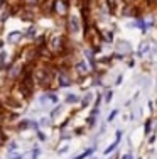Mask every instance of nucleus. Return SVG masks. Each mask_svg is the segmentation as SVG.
<instances>
[{
  "label": "nucleus",
  "mask_w": 157,
  "mask_h": 159,
  "mask_svg": "<svg viewBox=\"0 0 157 159\" xmlns=\"http://www.w3.org/2000/svg\"><path fill=\"white\" fill-rule=\"evenodd\" d=\"M3 7H5V0H0V10H2Z\"/></svg>",
  "instance_id": "obj_35"
},
{
  "label": "nucleus",
  "mask_w": 157,
  "mask_h": 159,
  "mask_svg": "<svg viewBox=\"0 0 157 159\" xmlns=\"http://www.w3.org/2000/svg\"><path fill=\"white\" fill-rule=\"evenodd\" d=\"M74 71L78 73V76H80V78H88V75H89V64L85 61V59H78V61L74 63Z\"/></svg>",
  "instance_id": "obj_6"
},
{
  "label": "nucleus",
  "mask_w": 157,
  "mask_h": 159,
  "mask_svg": "<svg viewBox=\"0 0 157 159\" xmlns=\"http://www.w3.org/2000/svg\"><path fill=\"white\" fill-rule=\"evenodd\" d=\"M91 98H93V95L91 93H86L83 98H81V108H85V107H88L89 103H91Z\"/></svg>",
  "instance_id": "obj_17"
},
{
  "label": "nucleus",
  "mask_w": 157,
  "mask_h": 159,
  "mask_svg": "<svg viewBox=\"0 0 157 159\" xmlns=\"http://www.w3.org/2000/svg\"><path fill=\"white\" fill-rule=\"evenodd\" d=\"M86 122H88V129H93V127H95V124H96V119H95V117H88Z\"/></svg>",
  "instance_id": "obj_28"
},
{
  "label": "nucleus",
  "mask_w": 157,
  "mask_h": 159,
  "mask_svg": "<svg viewBox=\"0 0 157 159\" xmlns=\"http://www.w3.org/2000/svg\"><path fill=\"white\" fill-rule=\"evenodd\" d=\"M5 146H7V149H9V152H14V151H17V142H7Z\"/></svg>",
  "instance_id": "obj_25"
},
{
  "label": "nucleus",
  "mask_w": 157,
  "mask_h": 159,
  "mask_svg": "<svg viewBox=\"0 0 157 159\" xmlns=\"http://www.w3.org/2000/svg\"><path fill=\"white\" fill-rule=\"evenodd\" d=\"M24 64L22 63H14L12 68L9 70V80H17L19 76H22V73H24Z\"/></svg>",
  "instance_id": "obj_7"
},
{
  "label": "nucleus",
  "mask_w": 157,
  "mask_h": 159,
  "mask_svg": "<svg viewBox=\"0 0 157 159\" xmlns=\"http://www.w3.org/2000/svg\"><path fill=\"white\" fill-rule=\"evenodd\" d=\"M56 73H58V71L52 66H49V64H41V66L34 71V81L37 85L47 88L52 83V80H56Z\"/></svg>",
  "instance_id": "obj_1"
},
{
  "label": "nucleus",
  "mask_w": 157,
  "mask_h": 159,
  "mask_svg": "<svg viewBox=\"0 0 157 159\" xmlns=\"http://www.w3.org/2000/svg\"><path fill=\"white\" fill-rule=\"evenodd\" d=\"M155 129H157V120H155Z\"/></svg>",
  "instance_id": "obj_37"
},
{
  "label": "nucleus",
  "mask_w": 157,
  "mask_h": 159,
  "mask_svg": "<svg viewBox=\"0 0 157 159\" xmlns=\"http://www.w3.org/2000/svg\"><path fill=\"white\" fill-rule=\"evenodd\" d=\"M56 81H58L59 88H68V86H71L73 80H71V76H69V73H68L66 68H59L58 73H56Z\"/></svg>",
  "instance_id": "obj_4"
},
{
  "label": "nucleus",
  "mask_w": 157,
  "mask_h": 159,
  "mask_svg": "<svg viewBox=\"0 0 157 159\" xmlns=\"http://www.w3.org/2000/svg\"><path fill=\"white\" fill-rule=\"evenodd\" d=\"M133 25H137V27H139V29H140V31L144 32V34L147 32V22H145V19L142 17V16L135 19V22H133Z\"/></svg>",
  "instance_id": "obj_11"
},
{
  "label": "nucleus",
  "mask_w": 157,
  "mask_h": 159,
  "mask_svg": "<svg viewBox=\"0 0 157 159\" xmlns=\"http://www.w3.org/2000/svg\"><path fill=\"white\" fill-rule=\"evenodd\" d=\"M78 102H80L78 95H74V93H68V95H66V103L73 105V103H78Z\"/></svg>",
  "instance_id": "obj_18"
},
{
  "label": "nucleus",
  "mask_w": 157,
  "mask_h": 159,
  "mask_svg": "<svg viewBox=\"0 0 157 159\" xmlns=\"http://www.w3.org/2000/svg\"><path fill=\"white\" fill-rule=\"evenodd\" d=\"M100 100H102V93H98V95H96V100H95V108H98V107H100Z\"/></svg>",
  "instance_id": "obj_31"
},
{
  "label": "nucleus",
  "mask_w": 157,
  "mask_h": 159,
  "mask_svg": "<svg viewBox=\"0 0 157 159\" xmlns=\"http://www.w3.org/2000/svg\"><path fill=\"white\" fill-rule=\"evenodd\" d=\"M68 149H69V146H68V144H64V146L58 147V149H56V152H58L59 156H61V154H64V152H66V151H68Z\"/></svg>",
  "instance_id": "obj_27"
},
{
  "label": "nucleus",
  "mask_w": 157,
  "mask_h": 159,
  "mask_svg": "<svg viewBox=\"0 0 157 159\" xmlns=\"http://www.w3.org/2000/svg\"><path fill=\"white\" fill-rule=\"evenodd\" d=\"M81 27H83V22L78 16H68V32L71 34H78L81 32Z\"/></svg>",
  "instance_id": "obj_5"
},
{
  "label": "nucleus",
  "mask_w": 157,
  "mask_h": 159,
  "mask_svg": "<svg viewBox=\"0 0 157 159\" xmlns=\"http://www.w3.org/2000/svg\"><path fill=\"white\" fill-rule=\"evenodd\" d=\"M3 51V41H0V52Z\"/></svg>",
  "instance_id": "obj_36"
},
{
  "label": "nucleus",
  "mask_w": 157,
  "mask_h": 159,
  "mask_svg": "<svg viewBox=\"0 0 157 159\" xmlns=\"http://www.w3.org/2000/svg\"><path fill=\"white\" fill-rule=\"evenodd\" d=\"M122 159H135V157H133V154H132V152H129V154H123Z\"/></svg>",
  "instance_id": "obj_33"
},
{
  "label": "nucleus",
  "mask_w": 157,
  "mask_h": 159,
  "mask_svg": "<svg viewBox=\"0 0 157 159\" xmlns=\"http://www.w3.org/2000/svg\"><path fill=\"white\" fill-rule=\"evenodd\" d=\"M24 5L25 7H37V5H41V0H24Z\"/></svg>",
  "instance_id": "obj_20"
},
{
  "label": "nucleus",
  "mask_w": 157,
  "mask_h": 159,
  "mask_svg": "<svg viewBox=\"0 0 157 159\" xmlns=\"http://www.w3.org/2000/svg\"><path fill=\"white\" fill-rule=\"evenodd\" d=\"M155 139H157V135H155V134H150V137H149V144L152 146V144L155 142Z\"/></svg>",
  "instance_id": "obj_32"
},
{
  "label": "nucleus",
  "mask_w": 157,
  "mask_h": 159,
  "mask_svg": "<svg viewBox=\"0 0 157 159\" xmlns=\"http://www.w3.org/2000/svg\"><path fill=\"white\" fill-rule=\"evenodd\" d=\"M95 149H96L95 146H93V147H88V149H85L83 152L80 154V156H76V157H73V159H86V157H89L93 152H95Z\"/></svg>",
  "instance_id": "obj_13"
},
{
  "label": "nucleus",
  "mask_w": 157,
  "mask_h": 159,
  "mask_svg": "<svg viewBox=\"0 0 157 159\" xmlns=\"http://www.w3.org/2000/svg\"><path fill=\"white\" fill-rule=\"evenodd\" d=\"M24 37H29V39H32V37H36V27H31L27 32L24 34Z\"/></svg>",
  "instance_id": "obj_24"
},
{
  "label": "nucleus",
  "mask_w": 157,
  "mask_h": 159,
  "mask_svg": "<svg viewBox=\"0 0 157 159\" xmlns=\"http://www.w3.org/2000/svg\"><path fill=\"white\" fill-rule=\"evenodd\" d=\"M29 125H31V120H20L17 124V130H25V129H29Z\"/></svg>",
  "instance_id": "obj_19"
},
{
  "label": "nucleus",
  "mask_w": 157,
  "mask_h": 159,
  "mask_svg": "<svg viewBox=\"0 0 157 159\" xmlns=\"http://www.w3.org/2000/svg\"><path fill=\"white\" fill-rule=\"evenodd\" d=\"M152 125H154V119H147V120L144 122V134H145V135H150Z\"/></svg>",
  "instance_id": "obj_14"
},
{
  "label": "nucleus",
  "mask_w": 157,
  "mask_h": 159,
  "mask_svg": "<svg viewBox=\"0 0 157 159\" xmlns=\"http://www.w3.org/2000/svg\"><path fill=\"white\" fill-rule=\"evenodd\" d=\"M89 117H95V119H96V117H98V108H93L91 113H89Z\"/></svg>",
  "instance_id": "obj_34"
},
{
  "label": "nucleus",
  "mask_w": 157,
  "mask_h": 159,
  "mask_svg": "<svg viewBox=\"0 0 157 159\" xmlns=\"http://www.w3.org/2000/svg\"><path fill=\"white\" fill-rule=\"evenodd\" d=\"M117 115H118V110L115 108V110H111V112H110V115H108V119H107V120H108V122H111V120H113Z\"/></svg>",
  "instance_id": "obj_29"
},
{
  "label": "nucleus",
  "mask_w": 157,
  "mask_h": 159,
  "mask_svg": "<svg viewBox=\"0 0 157 159\" xmlns=\"http://www.w3.org/2000/svg\"><path fill=\"white\" fill-rule=\"evenodd\" d=\"M149 51H150V46H149L147 41H144V43H140V46H139V52H137V54H139V56H144V54H147Z\"/></svg>",
  "instance_id": "obj_15"
},
{
  "label": "nucleus",
  "mask_w": 157,
  "mask_h": 159,
  "mask_svg": "<svg viewBox=\"0 0 157 159\" xmlns=\"http://www.w3.org/2000/svg\"><path fill=\"white\" fill-rule=\"evenodd\" d=\"M39 154H41V147L39 146H34V147H32V151L29 152V157L27 159H37V157H39Z\"/></svg>",
  "instance_id": "obj_16"
},
{
  "label": "nucleus",
  "mask_w": 157,
  "mask_h": 159,
  "mask_svg": "<svg viewBox=\"0 0 157 159\" xmlns=\"http://www.w3.org/2000/svg\"><path fill=\"white\" fill-rule=\"evenodd\" d=\"M46 46L52 54H64L68 51V41H66V36H63V34H54V36H51L49 43Z\"/></svg>",
  "instance_id": "obj_2"
},
{
  "label": "nucleus",
  "mask_w": 157,
  "mask_h": 159,
  "mask_svg": "<svg viewBox=\"0 0 157 159\" xmlns=\"http://www.w3.org/2000/svg\"><path fill=\"white\" fill-rule=\"evenodd\" d=\"M7 144V134L2 127H0V146H5Z\"/></svg>",
  "instance_id": "obj_21"
},
{
  "label": "nucleus",
  "mask_w": 157,
  "mask_h": 159,
  "mask_svg": "<svg viewBox=\"0 0 157 159\" xmlns=\"http://www.w3.org/2000/svg\"><path fill=\"white\" fill-rule=\"evenodd\" d=\"M117 49L118 51H122V54H125V52H130L132 51V48H130V43L129 41H123V39H120V41H117Z\"/></svg>",
  "instance_id": "obj_10"
},
{
  "label": "nucleus",
  "mask_w": 157,
  "mask_h": 159,
  "mask_svg": "<svg viewBox=\"0 0 157 159\" xmlns=\"http://www.w3.org/2000/svg\"><path fill=\"white\" fill-rule=\"evenodd\" d=\"M105 7H107L108 14H117V9H118V0H105Z\"/></svg>",
  "instance_id": "obj_8"
},
{
  "label": "nucleus",
  "mask_w": 157,
  "mask_h": 159,
  "mask_svg": "<svg viewBox=\"0 0 157 159\" xmlns=\"http://www.w3.org/2000/svg\"><path fill=\"white\" fill-rule=\"evenodd\" d=\"M24 37V32H20V31H12L9 34V37H7V41H9L10 44H14V43H19V41Z\"/></svg>",
  "instance_id": "obj_9"
},
{
  "label": "nucleus",
  "mask_w": 157,
  "mask_h": 159,
  "mask_svg": "<svg viewBox=\"0 0 157 159\" xmlns=\"http://www.w3.org/2000/svg\"><path fill=\"white\" fill-rule=\"evenodd\" d=\"M52 14H56L58 17H68L69 0H52Z\"/></svg>",
  "instance_id": "obj_3"
},
{
  "label": "nucleus",
  "mask_w": 157,
  "mask_h": 159,
  "mask_svg": "<svg viewBox=\"0 0 157 159\" xmlns=\"http://www.w3.org/2000/svg\"><path fill=\"white\" fill-rule=\"evenodd\" d=\"M37 139H39V141L41 142H44V141H46V134H44V132H41V130H37Z\"/></svg>",
  "instance_id": "obj_30"
},
{
  "label": "nucleus",
  "mask_w": 157,
  "mask_h": 159,
  "mask_svg": "<svg viewBox=\"0 0 157 159\" xmlns=\"http://www.w3.org/2000/svg\"><path fill=\"white\" fill-rule=\"evenodd\" d=\"M61 110H63V105H58V107H56L54 110L51 112V119H56V117L59 115V112H61Z\"/></svg>",
  "instance_id": "obj_23"
},
{
  "label": "nucleus",
  "mask_w": 157,
  "mask_h": 159,
  "mask_svg": "<svg viewBox=\"0 0 157 159\" xmlns=\"http://www.w3.org/2000/svg\"><path fill=\"white\" fill-rule=\"evenodd\" d=\"M46 95H47V98H49V102H51V103H58V95H56V93L46 92Z\"/></svg>",
  "instance_id": "obj_22"
},
{
  "label": "nucleus",
  "mask_w": 157,
  "mask_h": 159,
  "mask_svg": "<svg viewBox=\"0 0 157 159\" xmlns=\"http://www.w3.org/2000/svg\"><path fill=\"white\" fill-rule=\"evenodd\" d=\"M111 98H113V92H111V90H108V92L105 93V103H110Z\"/></svg>",
  "instance_id": "obj_26"
},
{
  "label": "nucleus",
  "mask_w": 157,
  "mask_h": 159,
  "mask_svg": "<svg viewBox=\"0 0 157 159\" xmlns=\"http://www.w3.org/2000/svg\"><path fill=\"white\" fill-rule=\"evenodd\" d=\"M118 144H120V139H115L113 142L110 144V146L107 147V149L103 151V156H110L111 152H113V151H117V147H118Z\"/></svg>",
  "instance_id": "obj_12"
}]
</instances>
